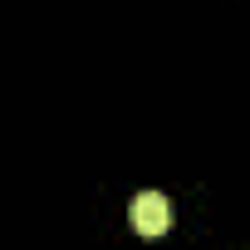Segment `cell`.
Segmentation results:
<instances>
[{
	"label": "cell",
	"instance_id": "6da1fadb",
	"mask_svg": "<svg viewBox=\"0 0 250 250\" xmlns=\"http://www.w3.org/2000/svg\"><path fill=\"white\" fill-rule=\"evenodd\" d=\"M133 230L138 235H167V226H172V206H167V196L162 191H143V196H133Z\"/></svg>",
	"mask_w": 250,
	"mask_h": 250
}]
</instances>
